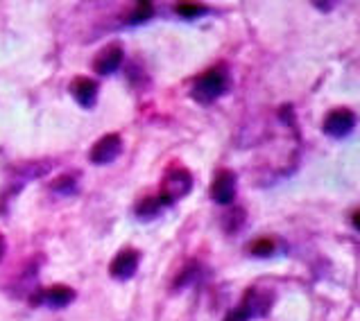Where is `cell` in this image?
Listing matches in <instances>:
<instances>
[{
    "label": "cell",
    "instance_id": "obj_1",
    "mask_svg": "<svg viewBox=\"0 0 360 321\" xmlns=\"http://www.w3.org/2000/svg\"><path fill=\"white\" fill-rule=\"evenodd\" d=\"M229 86H231L229 68L220 64V66L204 70L202 75L195 79V84L191 89V98L195 102H200V105H213L215 100L222 98L224 93L229 91Z\"/></svg>",
    "mask_w": 360,
    "mask_h": 321
},
{
    "label": "cell",
    "instance_id": "obj_2",
    "mask_svg": "<svg viewBox=\"0 0 360 321\" xmlns=\"http://www.w3.org/2000/svg\"><path fill=\"white\" fill-rule=\"evenodd\" d=\"M270 308H272V294L263 292L259 287H252L245 292L243 303L238 308H233L231 313L224 317V321H250L254 317H265Z\"/></svg>",
    "mask_w": 360,
    "mask_h": 321
},
{
    "label": "cell",
    "instance_id": "obj_3",
    "mask_svg": "<svg viewBox=\"0 0 360 321\" xmlns=\"http://www.w3.org/2000/svg\"><path fill=\"white\" fill-rule=\"evenodd\" d=\"M191 188H193V174L186 168H170L166 177H163L159 195L172 206L174 202H179L181 197H186Z\"/></svg>",
    "mask_w": 360,
    "mask_h": 321
},
{
    "label": "cell",
    "instance_id": "obj_4",
    "mask_svg": "<svg viewBox=\"0 0 360 321\" xmlns=\"http://www.w3.org/2000/svg\"><path fill=\"white\" fill-rule=\"evenodd\" d=\"M356 122H358L356 113L352 109L340 107V109H333V111L326 113L322 129H324L326 136H331V138H345L354 131Z\"/></svg>",
    "mask_w": 360,
    "mask_h": 321
},
{
    "label": "cell",
    "instance_id": "obj_5",
    "mask_svg": "<svg viewBox=\"0 0 360 321\" xmlns=\"http://www.w3.org/2000/svg\"><path fill=\"white\" fill-rule=\"evenodd\" d=\"M120 152H122V138L118 133H107V136H102L91 148V161L96 165H109L120 157Z\"/></svg>",
    "mask_w": 360,
    "mask_h": 321
},
{
    "label": "cell",
    "instance_id": "obj_6",
    "mask_svg": "<svg viewBox=\"0 0 360 321\" xmlns=\"http://www.w3.org/2000/svg\"><path fill=\"white\" fill-rule=\"evenodd\" d=\"M141 263V254L136 249H122L120 254H116V258L109 265V274L118 278V281H127L134 274H136Z\"/></svg>",
    "mask_w": 360,
    "mask_h": 321
},
{
    "label": "cell",
    "instance_id": "obj_7",
    "mask_svg": "<svg viewBox=\"0 0 360 321\" xmlns=\"http://www.w3.org/2000/svg\"><path fill=\"white\" fill-rule=\"evenodd\" d=\"M211 199L220 206H229L236 199V174L229 170L218 172L211 183Z\"/></svg>",
    "mask_w": 360,
    "mask_h": 321
},
{
    "label": "cell",
    "instance_id": "obj_8",
    "mask_svg": "<svg viewBox=\"0 0 360 321\" xmlns=\"http://www.w3.org/2000/svg\"><path fill=\"white\" fill-rule=\"evenodd\" d=\"M75 301V289L68 287V285H50L48 289H44V292H39L34 303H46L48 308H66Z\"/></svg>",
    "mask_w": 360,
    "mask_h": 321
},
{
    "label": "cell",
    "instance_id": "obj_9",
    "mask_svg": "<svg viewBox=\"0 0 360 321\" xmlns=\"http://www.w3.org/2000/svg\"><path fill=\"white\" fill-rule=\"evenodd\" d=\"M122 48L118 46V44H111V46H107L102 53L96 57V61H94V68H96V72L98 75H102V77H107V75H114V72L122 66Z\"/></svg>",
    "mask_w": 360,
    "mask_h": 321
},
{
    "label": "cell",
    "instance_id": "obj_10",
    "mask_svg": "<svg viewBox=\"0 0 360 321\" xmlns=\"http://www.w3.org/2000/svg\"><path fill=\"white\" fill-rule=\"evenodd\" d=\"M98 81L89 79V77H77L73 84H70V93H73V98L77 100V105L91 109L96 105L98 100Z\"/></svg>",
    "mask_w": 360,
    "mask_h": 321
},
{
    "label": "cell",
    "instance_id": "obj_11",
    "mask_svg": "<svg viewBox=\"0 0 360 321\" xmlns=\"http://www.w3.org/2000/svg\"><path fill=\"white\" fill-rule=\"evenodd\" d=\"M168 202L163 199L161 195H152V197H146V199H141L136 204V209H134V215L139 217L141 222H152L154 217H159L163 211L168 209Z\"/></svg>",
    "mask_w": 360,
    "mask_h": 321
},
{
    "label": "cell",
    "instance_id": "obj_12",
    "mask_svg": "<svg viewBox=\"0 0 360 321\" xmlns=\"http://www.w3.org/2000/svg\"><path fill=\"white\" fill-rule=\"evenodd\" d=\"M276 249H279V242L274 237H259L250 244V254L256 258H267V256H274Z\"/></svg>",
    "mask_w": 360,
    "mask_h": 321
},
{
    "label": "cell",
    "instance_id": "obj_13",
    "mask_svg": "<svg viewBox=\"0 0 360 321\" xmlns=\"http://www.w3.org/2000/svg\"><path fill=\"white\" fill-rule=\"evenodd\" d=\"M154 16V5L152 3H136L134 9L127 16V23L129 25H141V23H148V20Z\"/></svg>",
    "mask_w": 360,
    "mask_h": 321
},
{
    "label": "cell",
    "instance_id": "obj_14",
    "mask_svg": "<svg viewBox=\"0 0 360 321\" xmlns=\"http://www.w3.org/2000/svg\"><path fill=\"white\" fill-rule=\"evenodd\" d=\"M50 188H53V192H57V195H75L77 181H75V177H70V174H61V177H57L53 183H50Z\"/></svg>",
    "mask_w": 360,
    "mask_h": 321
},
{
    "label": "cell",
    "instance_id": "obj_15",
    "mask_svg": "<svg viewBox=\"0 0 360 321\" xmlns=\"http://www.w3.org/2000/svg\"><path fill=\"white\" fill-rule=\"evenodd\" d=\"M207 12H209V7L200 5V3H177L174 5V14H179L181 18H198Z\"/></svg>",
    "mask_w": 360,
    "mask_h": 321
},
{
    "label": "cell",
    "instance_id": "obj_16",
    "mask_svg": "<svg viewBox=\"0 0 360 321\" xmlns=\"http://www.w3.org/2000/svg\"><path fill=\"white\" fill-rule=\"evenodd\" d=\"M198 276V265L195 263H191L184 272L177 276V281H174V287H184V285H188V283H193V278Z\"/></svg>",
    "mask_w": 360,
    "mask_h": 321
},
{
    "label": "cell",
    "instance_id": "obj_17",
    "mask_svg": "<svg viewBox=\"0 0 360 321\" xmlns=\"http://www.w3.org/2000/svg\"><path fill=\"white\" fill-rule=\"evenodd\" d=\"M5 254H7V240H5V235L0 233V263H3Z\"/></svg>",
    "mask_w": 360,
    "mask_h": 321
},
{
    "label": "cell",
    "instance_id": "obj_18",
    "mask_svg": "<svg viewBox=\"0 0 360 321\" xmlns=\"http://www.w3.org/2000/svg\"><path fill=\"white\" fill-rule=\"evenodd\" d=\"M352 224L360 231V211H354V213H352Z\"/></svg>",
    "mask_w": 360,
    "mask_h": 321
},
{
    "label": "cell",
    "instance_id": "obj_19",
    "mask_svg": "<svg viewBox=\"0 0 360 321\" xmlns=\"http://www.w3.org/2000/svg\"><path fill=\"white\" fill-rule=\"evenodd\" d=\"M315 7H320V9H331L333 7V3L331 5H328V3H313Z\"/></svg>",
    "mask_w": 360,
    "mask_h": 321
}]
</instances>
